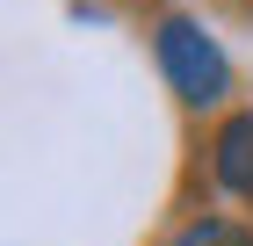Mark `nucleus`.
<instances>
[{
    "mask_svg": "<svg viewBox=\"0 0 253 246\" xmlns=\"http://www.w3.org/2000/svg\"><path fill=\"white\" fill-rule=\"evenodd\" d=\"M159 73L174 80V95L181 101H217L224 87H232V65H224V51H217L203 29H195L188 15H167L159 22Z\"/></svg>",
    "mask_w": 253,
    "mask_h": 246,
    "instance_id": "f257e3e1",
    "label": "nucleus"
},
{
    "mask_svg": "<svg viewBox=\"0 0 253 246\" xmlns=\"http://www.w3.org/2000/svg\"><path fill=\"white\" fill-rule=\"evenodd\" d=\"M217 181L232 196H253V109L217 131Z\"/></svg>",
    "mask_w": 253,
    "mask_h": 246,
    "instance_id": "f03ea898",
    "label": "nucleus"
},
{
    "mask_svg": "<svg viewBox=\"0 0 253 246\" xmlns=\"http://www.w3.org/2000/svg\"><path fill=\"white\" fill-rule=\"evenodd\" d=\"M174 246H253V232L232 225V217H195V225L174 232Z\"/></svg>",
    "mask_w": 253,
    "mask_h": 246,
    "instance_id": "7ed1b4c3",
    "label": "nucleus"
}]
</instances>
